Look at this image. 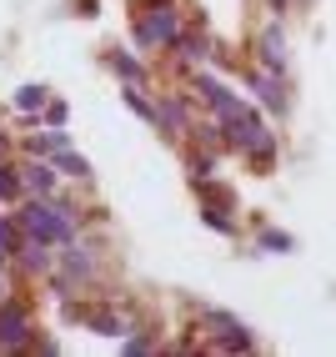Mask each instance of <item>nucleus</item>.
<instances>
[{
	"label": "nucleus",
	"mask_w": 336,
	"mask_h": 357,
	"mask_svg": "<svg viewBox=\"0 0 336 357\" xmlns=\"http://www.w3.org/2000/svg\"><path fill=\"white\" fill-rule=\"evenodd\" d=\"M20 231L35 236V242L45 247H70L76 242V217L61 206V202H31V206H20Z\"/></svg>",
	"instance_id": "1"
},
{
	"label": "nucleus",
	"mask_w": 336,
	"mask_h": 357,
	"mask_svg": "<svg viewBox=\"0 0 336 357\" xmlns=\"http://www.w3.org/2000/svg\"><path fill=\"white\" fill-rule=\"evenodd\" d=\"M131 31L141 45H176L181 40V10L171 0H156L151 10H136L131 15Z\"/></svg>",
	"instance_id": "2"
},
{
	"label": "nucleus",
	"mask_w": 336,
	"mask_h": 357,
	"mask_svg": "<svg viewBox=\"0 0 336 357\" xmlns=\"http://www.w3.org/2000/svg\"><path fill=\"white\" fill-rule=\"evenodd\" d=\"M26 342H31V312L15 302H0V352L26 347Z\"/></svg>",
	"instance_id": "3"
},
{
	"label": "nucleus",
	"mask_w": 336,
	"mask_h": 357,
	"mask_svg": "<svg viewBox=\"0 0 336 357\" xmlns=\"http://www.w3.org/2000/svg\"><path fill=\"white\" fill-rule=\"evenodd\" d=\"M211 332H216V342L231 347V352H251V347H256V337H251L241 322H231L226 312H211Z\"/></svg>",
	"instance_id": "4"
},
{
	"label": "nucleus",
	"mask_w": 336,
	"mask_h": 357,
	"mask_svg": "<svg viewBox=\"0 0 336 357\" xmlns=\"http://www.w3.org/2000/svg\"><path fill=\"white\" fill-rule=\"evenodd\" d=\"M196 91L206 96V106H211L216 116H236V111L246 106V101H236V96H231V91H226L221 81H216V76H196Z\"/></svg>",
	"instance_id": "5"
},
{
	"label": "nucleus",
	"mask_w": 336,
	"mask_h": 357,
	"mask_svg": "<svg viewBox=\"0 0 336 357\" xmlns=\"http://www.w3.org/2000/svg\"><path fill=\"white\" fill-rule=\"evenodd\" d=\"M20 186H26V192H35V197H51V192H56V166L31 161L26 172H20Z\"/></svg>",
	"instance_id": "6"
},
{
	"label": "nucleus",
	"mask_w": 336,
	"mask_h": 357,
	"mask_svg": "<svg viewBox=\"0 0 336 357\" xmlns=\"http://www.w3.org/2000/svg\"><path fill=\"white\" fill-rule=\"evenodd\" d=\"M261 61H266V66L276 70V76L286 70V45H281V31H276V26H271L266 36H261Z\"/></svg>",
	"instance_id": "7"
},
{
	"label": "nucleus",
	"mask_w": 336,
	"mask_h": 357,
	"mask_svg": "<svg viewBox=\"0 0 336 357\" xmlns=\"http://www.w3.org/2000/svg\"><path fill=\"white\" fill-rule=\"evenodd\" d=\"M251 86L261 91V101H266L271 111H286V91H281V81H276V76H256V70H251Z\"/></svg>",
	"instance_id": "8"
},
{
	"label": "nucleus",
	"mask_w": 336,
	"mask_h": 357,
	"mask_svg": "<svg viewBox=\"0 0 336 357\" xmlns=\"http://www.w3.org/2000/svg\"><path fill=\"white\" fill-rule=\"evenodd\" d=\"M61 272H65L70 282H86V277H90V257H86L81 247H70V252H65V261H61Z\"/></svg>",
	"instance_id": "9"
},
{
	"label": "nucleus",
	"mask_w": 336,
	"mask_h": 357,
	"mask_svg": "<svg viewBox=\"0 0 336 357\" xmlns=\"http://www.w3.org/2000/svg\"><path fill=\"white\" fill-rule=\"evenodd\" d=\"M51 166H56V172H65V176H90V166H86V156H76L70 146H61Z\"/></svg>",
	"instance_id": "10"
},
{
	"label": "nucleus",
	"mask_w": 336,
	"mask_h": 357,
	"mask_svg": "<svg viewBox=\"0 0 336 357\" xmlns=\"http://www.w3.org/2000/svg\"><path fill=\"white\" fill-rule=\"evenodd\" d=\"M15 197H20V172L0 161V202H15Z\"/></svg>",
	"instance_id": "11"
},
{
	"label": "nucleus",
	"mask_w": 336,
	"mask_h": 357,
	"mask_svg": "<svg viewBox=\"0 0 336 357\" xmlns=\"http://www.w3.org/2000/svg\"><path fill=\"white\" fill-rule=\"evenodd\" d=\"M111 66H115V70H121V76H126V81H131L136 91H141V86H146V70H141V66H136L131 56H111Z\"/></svg>",
	"instance_id": "12"
},
{
	"label": "nucleus",
	"mask_w": 336,
	"mask_h": 357,
	"mask_svg": "<svg viewBox=\"0 0 336 357\" xmlns=\"http://www.w3.org/2000/svg\"><path fill=\"white\" fill-rule=\"evenodd\" d=\"M15 106H20V111H40V106H45V86H20V91H15Z\"/></svg>",
	"instance_id": "13"
},
{
	"label": "nucleus",
	"mask_w": 336,
	"mask_h": 357,
	"mask_svg": "<svg viewBox=\"0 0 336 357\" xmlns=\"http://www.w3.org/2000/svg\"><path fill=\"white\" fill-rule=\"evenodd\" d=\"M90 327L106 332V337H121V332H126V322L115 317V312H90Z\"/></svg>",
	"instance_id": "14"
},
{
	"label": "nucleus",
	"mask_w": 336,
	"mask_h": 357,
	"mask_svg": "<svg viewBox=\"0 0 336 357\" xmlns=\"http://www.w3.org/2000/svg\"><path fill=\"white\" fill-rule=\"evenodd\" d=\"M61 146H70V136H65V131H45V136L35 141V151H45V156H56Z\"/></svg>",
	"instance_id": "15"
},
{
	"label": "nucleus",
	"mask_w": 336,
	"mask_h": 357,
	"mask_svg": "<svg viewBox=\"0 0 336 357\" xmlns=\"http://www.w3.org/2000/svg\"><path fill=\"white\" fill-rule=\"evenodd\" d=\"M0 247H6L10 257H15V247H20V236H15V227H10L6 217H0Z\"/></svg>",
	"instance_id": "16"
},
{
	"label": "nucleus",
	"mask_w": 336,
	"mask_h": 357,
	"mask_svg": "<svg viewBox=\"0 0 336 357\" xmlns=\"http://www.w3.org/2000/svg\"><path fill=\"white\" fill-rule=\"evenodd\" d=\"M271 10H286V0H271Z\"/></svg>",
	"instance_id": "17"
},
{
	"label": "nucleus",
	"mask_w": 336,
	"mask_h": 357,
	"mask_svg": "<svg viewBox=\"0 0 336 357\" xmlns=\"http://www.w3.org/2000/svg\"><path fill=\"white\" fill-rule=\"evenodd\" d=\"M6 257H10V252H6V247H0V261H6Z\"/></svg>",
	"instance_id": "18"
},
{
	"label": "nucleus",
	"mask_w": 336,
	"mask_h": 357,
	"mask_svg": "<svg viewBox=\"0 0 336 357\" xmlns=\"http://www.w3.org/2000/svg\"><path fill=\"white\" fill-rule=\"evenodd\" d=\"M0 302H6V287H0Z\"/></svg>",
	"instance_id": "19"
},
{
	"label": "nucleus",
	"mask_w": 336,
	"mask_h": 357,
	"mask_svg": "<svg viewBox=\"0 0 336 357\" xmlns=\"http://www.w3.org/2000/svg\"><path fill=\"white\" fill-rule=\"evenodd\" d=\"M0 151H6V141H0Z\"/></svg>",
	"instance_id": "20"
}]
</instances>
